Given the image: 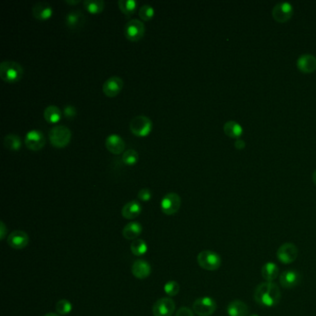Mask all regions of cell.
Returning a JSON list of instances; mask_svg holds the SVG:
<instances>
[{"label":"cell","mask_w":316,"mask_h":316,"mask_svg":"<svg viewBox=\"0 0 316 316\" xmlns=\"http://www.w3.org/2000/svg\"><path fill=\"white\" fill-rule=\"evenodd\" d=\"M175 310V303L170 298H162L153 305L154 316H172Z\"/></svg>","instance_id":"7c38bea8"},{"label":"cell","mask_w":316,"mask_h":316,"mask_svg":"<svg viewBox=\"0 0 316 316\" xmlns=\"http://www.w3.org/2000/svg\"><path fill=\"white\" fill-rule=\"evenodd\" d=\"M153 127L152 121L145 115H138L134 117L130 122L131 132L140 138H144L150 134Z\"/></svg>","instance_id":"277c9868"},{"label":"cell","mask_w":316,"mask_h":316,"mask_svg":"<svg viewBox=\"0 0 316 316\" xmlns=\"http://www.w3.org/2000/svg\"><path fill=\"white\" fill-rule=\"evenodd\" d=\"M175 316H194V313L191 309L187 307H182L179 309Z\"/></svg>","instance_id":"8d00e7d4"},{"label":"cell","mask_w":316,"mask_h":316,"mask_svg":"<svg viewBox=\"0 0 316 316\" xmlns=\"http://www.w3.org/2000/svg\"><path fill=\"white\" fill-rule=\"evenodd\" d=\"M132 274L138 279H146L151 274V266L144 259H137L132 265Z\"/></svg>","instance_id":"d6986e66"},{"label":"cell","mask_w":316,"mask_h":316,"mask_svg":"<svg viewBox=\"0 0 316 316\" xmlns=\"http://www.w3.org/2000/svg\"><path fill=\"white\" fill-rule=\"evenodd\" d=\"M179 290H180V287L178 283L175 281H169L164 286V291L170 297L176 296L179 293Z\"/></svg>","instance_id":"836d02e7"},{"label":"cell","mask_w":316,"mask_h":316,"mask_svg":"<svg viewBox=\"0 0 316 316\" xmlns=\"http://www.w3.org/2000/svg\"><path fill=\"white\" fill-rule=\"evenodd\" d=\"M197 260L199 265L206 271H216L222 264V259L219 254L211 251L200 252Z\"/></svg>","instance_id":"5b68a950"},{"label":"cell","mask_w":316,"mask_h":316,"mask_svg":"<svg viewBox=\"0 0 316 316\" xmlns=\"http://www.w3.org/2000/svg\"><path fill=\"white\" fill-rule=\"evenodd\" d=\"M297 67L302 73H314L316 70V57L309 54L302 55L297 61Z\"/></svg>","instance_id":"44dd1931"},{"label":"cell","mask_w":316,"mask_h":316,"mask_svg":"<svg viewBox=\"0 0 316 316\" xmlns=\"http://www.w3.org/2000/svg\"><path fill=\"white\" fill-rule=\"evenodd\" d=\"M25 73L24 67L14 60H4L0 63V77L6 83L20 81Z\"/></svg>","instance_id":"7a4b0ae2"},{"label":"cell","mask_w":316,"mask_h":316,"mask_svg":"<svg viewBox=\"0 0 316 316\" xmlns=\"http://www.w3.org/2000/svg\"><path fill=\"white\" fill-rule=\"evenodd\" d=\"M25 143L29 149L37 151L46 145V138L40 130H31L25 136Z\"/></svg>","instance_id":"30bf717a"},{"label":"cell","mask_w":316,"mask_h":316,"mask_svg":"<svg viewBox=\"0 0 316 316\" xmlns=\"http://www.w3.org/2000/svg\"><path fill=\"white\" fill-rule=\"evenodd\" d=\"M217 304L211 297H202L195 300L193 311L197 316H211L215 313Z\"/></svg>","instance_id":"52a82bcc"},{"label":"cell","mask_w":316,"mask_h":316,"mask_svg":"<svg viewBox=\"0 0 316 316\" xmlns=\"http://www.w3.org/2000/svg\"><path fill=\"white\" fill-rule=\"evenodd\" d=\"M122 162L126 165H135L139 160L138 152L134 148L126 149L122 154Z\"/></svg>","instance_id":"4dcf8cb0"},{"label":"cell","mask_w":316,"mask_h":316,"mask_svg":"<svg viewBox=\"0 0 316 316\" xmlns=\"http://www.w3.org/2000/svg\"><path fill=\"white\" fill-rule=\"evenodd\" d=\"M273 18L279 24H285L291 19L293 15V7L287 2H281L276 4L272 11Z\"/></svg>","instance_id":"8fae6325"},{"label":"cell","mask_w":316,"mask_h":316,"mask_svg":"<svg viewBox=\"0 0 316 316\" xmlns=\"http://www.w3.org/2000/svg\"><path fill=\"white\" fill-rule=\"evenodd\" d=\"M105 145L107 149L113 154H121L125 149L124 140L116 134H112L106 138Z\"/></svg>","instance_id":"e0dca14e"},{"label":"cell","mask_w":316,"mask_h":316,"mask_svg":"<svg viewBox=\"0 0 316 316\" xmlns=\"http://www.w3.org/2000/svg\"><path fill=\"white\" fill-rule=\"evenodd\" d=\"M66 3L70 4V5H75V4H78L81 2V0H65Z\"/></svg>","instance_id":"ab89813d"},{"label":"cell","mask_w":316,"mask_h":316,"mask_svg":"<svg viewBox=\"0 0 316 316\" xmlns=\"http://www.w3.org/2000/svg\"><path fill=\"white\" fill-rule=\"evenodd\" d=\"M254 300L260 306L266 308L275 307L281 300V290L274 282H263L256 287Z\"/></svg>","instance_id":"6da1fadb"},{"label":"cell","mask_w":316,"mask_h":316,"mask_svg":"<svg viewBox=\"0 0 316 316\" xmlns=\"http://www.w3.org/2000/svg\"><path fill=\"white\" fill-rule=\"evenodd\" d=\"M4 146L9 150L17 151L22 146V139L16 134H8L4 138Z\"/></svg>","instance_id":"4316f807"},{"label":"cell","mask_w":316,"mask_h":316,"mask_svg":"<svg viewBox=\"0 0 316 316\" xmlns=\"http://www.w3.org/2000/svg\"><path fill=\"white\" fill-rule=\"evenodd\" d=\"M131 252L135 256H142L147 252V245L143 239H136L131 244Z\"/></svg>","instance_id":"f546056e"},{"label":"cell","mask_w":316,"mask_h":316,"mask_svg":"<svg viewBox=\"0 0 316 316\" xmlns=\"http://www.w3.org/2000/svg\"><path fill=\"white\" fill-rule=\"evenodd\" d=\"M45 316H59L58 314H54V313H49V314H47Z\"/></svg>","instance_id":"b9f144b4"},{"label":"cell","mask_w":316,"mask_h":316,"mask_svg":"<svg viewBox=\"0 0 316 316\" xmlns=\"http://www.w3.org/2000/svg\"><path fill=\"white\" fill-rule=\"evenodd\" d=\"M62 112L55 105H49L44 111V118L49 123H57L61 120Z\"/></svg>","instance_id":"d4e9b609"},{"label":"cell","mask_w":316,"mask_h":316,"mask_svg":"<svg viewBox=\"0 0 316 316\" xmlns=\"http://www.w3.org/2000/svg\"><path fill=\"white\" fill-rule=\"evenodd\" d=\"M32 15L40 21H46L52 16L53 8L48 2L39 1L32 6Z\"/></svg>","instance_id":"ac0fdd59"},{"label":"cell","mask_w":316,"mask_h":316,"mask_svg":"<svg viewBox=\"0 0 316 316\" xmlns=\"http://www.w3.org/2000/svg\"><path fill=\"white\" fill-rule=\"evenodd\" d=\"M261 276L266 282H274L279 276V267L275 262L268 261L261 267Z\"/></svg>","instance_id":"603a6c76"},{"label":"cell","mask_w":316,"mask_h":316,"mask_svg":"<svg viewBox=\"0 0 316 316\" xmlns=\"http://www.w3.org/2000/svg\"><path fill=\"white\" fill-rule=\"evenodd\" d=\"M72 132L65 125L53 126L49 131V141L51 145L57 148H62L71 142Z\"/></svg>","instance_id":"3957f363"},{"label":"cell","mask_w":316,"mask_h":316,"mask_svg":"<svg viewBox=\"0 0 316 316\" xmlns=\"http://www.w3.org/2000/svg\"><path fill=\"white\" fill-rule=\"evenodd\" d=\"M29 235L25 231L16 230L8 236V244L14 250H23L29 244Z\"/></svg>","instance_id":"2e32d148"},{"label":"cell","mask_w":316,"mask_h":316,"mask_svg":"<svg viewBox=\"0 0 316 316\" xmlns=\"http://www.w3.org/2000/svg\"><path fill=\"white\" fill-rule=\"evenodd\" d=\"M142 233V226L138 222H131L127 224L123 230H122V235L124 238L128 240H134L138 237Z\"/></svg>","instance_id":"cb8c5ba5"},{"label":"cell","mask_w":316,"mask_h":316,"mask_svg":"<svg viewBox=\"0 0 316 316\" xmlns=\"http://www.w3.org/2000/svg\"><path fill=\"white\" fill-rule=\"evenodd\" d=\"M227 313L228 316H249V306L242 300H235L227 305Z\"/></svg>","instance_id":"ffe728a7"},{"label":"cell","mask_w":316,"mask_h":316,"mask_svg":"<svg viewBox=\"0 0 316 316\" xmlns=\"http://www.w3.org/2000/svg\"><path fill=\"white\" fill-rule=\"evenodd\" d=\"M258 316V315H251V316Z\"/></svg>","instance_id":"7bdbcfd3"},{"label":"cell","mask_w":316,"mask_h":316,"mask_svg":"<svg viewBox=\"0 0 316 316\" xmlns=\"http://www.w3.org/2000/svg\"><path fill=\"white\" fill-rule=\"evenodd\" d=\"M84 6L90 13L96 14L101 12L105 8V2L103 0H85Z\"/></svg>","instance_id":"83f0119b"},{"label":"cell","mask_w":316,"mask_h":316,"mask_svg":"<svg viewBox=\"0 0 316 316\" xmlns=\"http://www.w3.org/2000/svg\"><path fill=\"white\" fill-rule=\"evenodd\" d=\"M0 230H1V232H0V238H1V239H4L5 236L7 235V228H6V226H5V224H4L3 222L0 223Z\"/></svg>","instance_id":"74e56055"},{"label":"cell","mask_w":316,"mask_h":316,"mask_svg":"<svg viewBox=\"0 0 316 316\" xmlns=\"http://www.w3.org/2000/svg\"><path fill=\"white\" fill-rule=\"evenodd\" d=\"M181 207V198L174 192H170L162 198L161 201V209L166 215L175 214Z\"/></svg>","instance_id":"9c48e42d"},{"label":"cell","mask_w":316,"mask_h":316,"mask_svg":"<svg viewBox=\"0 0 316 316\" xmlns=\"http://www.w3.org/2000/svg\"><path fill=\"white\" fill-rule=\"evenodd\" d=\"M141 204L138 202V201H131L122 207V215L125 219H135L141 213Z\"/></svg>","instance_id":"7402d4cb"},{"label":"cell","mask_w":316,"mask_h":316,"mask_svg":"<svg viewBox=\"0 0 316 316\" xmlns=\"http://www.w3.org/2000/svg\"><path fill=\"white\" fill-rule=\"evenodd\" d=\"M73 310L72 303L67 300H58L56 304V311L60 316H67Z\"/></svg>","instance_id":"d6a6232c"},{"label":"cell","mask_w":316,"mask_h":316,"mask_svg":"<svg viewBox=\"0 0 316 316\" xmlns=\"http://www.w3.org/2000/svg\"><path fill=\"white\" fill-rule=\"evenodd\" d=\"M138 198L142 201H148L152 198V192L149 188H142L138 191Z\"/></svg>","instance_id":"e575fe53"},{"label":"cell","mask_w":316,"mask_h":316,"mask_svg":"<svg viewBox=\"0 0 316 316\" xmlns=\"http://www.w3.org/2000/svg\"><path fill=\"white\" fill-rule=\"evenodd\" d=\"M301 276L297 270H287L279 276V283L285 288H293L300 284Z\"/></svg>","instance_id":"5bb4252c"},{"label":"cell","mask_w":316,"mask_h":316,"mask_svg":"<svg viewBox=\"0 0 316 316\" xmlns=\"http://www.w3.org/2000/svg\"><path fill=\"white\" fill-rule=\"evenodd\" d=\"M118 6L126 16L129 17L138 8V2L136 0H119Z\"/></svg>","instance_id":"f1b7e54d"},{"label":"cell","mask_w":316,"mask_h":316,"mask_svg":"<svg viewBox=\"0 0 316 316\" xmlns=\"http://www.w3.org/2000/svg\"><path fill=\"white\" fill-rule=\"evenodd\" d=\"M298 255L299 249L293 243L283 244L276 252L277 259L283 264H290L297 259Z\"/></svg>","instance_id":"ba28073f"},{"label":"cell","mask_w":316,"mask_h":316,"mask_svg":"<svg viewBox=\"0 0 316 316\" xmlns=\"http://www.w3.org/2000/svg\"><path fill=\"white\" fill-rule=\"evenodd\" d=\"M313 181H314V183L316 185V170L315 171L314 173H313Z\"/></svg>","instance_id":"60d3db41"},{"label":"cell","mask_w":316,"mask_h":316,"mask_svg":"<svg viewBox=\"0 0 316 316\" xmlns=\"http://www.w3.org/2000/svg\"><path fill=\"white\" fill-rule=\"evenodd\" d=\"M224 132L229 138H237L241 137V135L243 134V128L239 123L234 121H229L224 125Z\"/></svg>","instance_id":"484cf974"},{"label":"cell","mask_w":316,"mask_h":316,"mask_svg":"<svg viewBox=\"0 0 316 316\" xmlns=\"http://www.w3.org/2000/svg\"><path fill=\"white\" fill-rule=\"evenodd\" d=\"M246 146V143L241 139H237L235 142V147L236 149H244Z\"/></svg>","instance_id":"f35d334b"},{"label":"cell","mask_w":316,"mask_h":316,"mask_svg":"<svg viewBox=\"0 0 316 316\" xmlns=\"http://www.w3.org/2000/svg\"><path fill=\"white\" fill-rule=\"evenodd\" d=\"M145 32V25L138 19H132L124 25V35L128 40L139 41L143 38Z\"/></svg>","instance_id":"8992f818"},{"label":"cell","mask_w":316,"mask_h":316,"mask_svg":"<svg viewBox=\"0 0 316 316\" xmlns=\"http://www.w3.org/2000/svg\"><path fill=\"white\" fill-rule=\"evenodd\" d=\"M86 22L84 13L79 9H73L68 12L65 16V24L71 30H79Z\"/></svg>","instance_id":"9a60e30c"},{"label":"cell","mask_w":316,"mask_h":316,"mask_svg":"<svg viewBox=\"0 0 316 316\" xmlns=\"http://www.w3.org/2000/svg\"><path fill=\"white\" fill-rule=\"evenodd\" d=\"M155 9L149 4H144L139 8V17L143 21H149L154 16Z\"/></svg>","instance_id":"1f68e13d"},{"label":"cell","mask_w":316,"mask_h":316,"mask_svg":"<svg viewBox=\"0 0 316 316\" xmlns=\"http://www.w3.org/2000/svg\"><path fill=\"white\" fill-rule=\"evenodd\" d=\"M122 87L123 81L122 78L117 75H114L104 82L102 86V90L107 97H114L122 91Z\"/></svg>","instance_id":"4fadbf2b"},{"label":"cell","mask_w":316,"mask_h":316,"mask_svg":"<svg viewBox=\"0 0 316 316\" xmlns=\"http://www.w3.org/2000/svg\"><path fill=\"white\" fill-rule=\"evenodd\" d=\"M62 114L64 115L66 118L68 119H73L76 114H77V111H76V108L73 105H66L63 109V112Z\"/></svg>","instance_id":"d590c367"}]
</instances>
